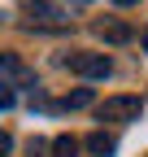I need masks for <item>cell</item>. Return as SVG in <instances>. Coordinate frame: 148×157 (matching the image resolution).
Returning <instances> with one entry per match:
<instances>
[{"instance_id":"277c9868","label":"cell","mask_w":148,"mask_h":157,"mask_svg":"<svg viewBox=\"0 0 148 157\" xmlns=\"http://www.w3.org/2000/svg\"><path fill=\"white\" fill-rule=\"evenodd\" d=\"M0 74H5V87H9V92H13V87H35V70L22 61V57H13V52L0 57Z\"/></svg>"},{"instance_id":"30bf717a","label":"cell","mask_w":148,"mask_h":157,"mask_svg":"<svg viewBox=\"0 0 148 157\" xmlns=\"http://www.w3.org/2000/svg\"><path fill=\"white\" fill-rule=\"evenodd\" d=\"M144 48H148V26H144Z\"/></svg>"},{"instance_id":"52a82bcc","label":"cell","mask_w":148,"mask_h":157,"mask_svg":"<svg viewBox=\"0 0 148 157\" xmlns=\"http://www.w3.org/2000/svg\"><path fill=\"white\" fill-rule=\"evenodd\" d=\"M52 157H79V140L74 135H57L52 140Z\"/></svg>"},{"instance_id":"3957f363","label":"cell","mask_w":148,"mask_h":157,"mask_svg":"<svg viewBox=\"0 0 148 157\" xmlns=\"http://www.w3.org/2000/svg\"><path fill=\"white\" fill-rule=\"evenodd\" d=\"M65 70L83 74V78H109L113 61H109L105 52H70V57H65Z\"/></svg>"},{"instance_id":"7a4b0ae2","label":"cell","mask_w":148,"mask_h":157,"mask_svg":"<svg viewBox=\"0 0 148 157\" xmlns=\"http://www.w3.org/2000/svg\"><path fill=\"white\" fill-rule=\"evenodd\" d=\"M139 109H144L139 96H109V101L96 105V118H100V122H135Z\"/></svg>"},{"instance_id":"8992f818","label":"cell","mask_w":148,"mask_h":157,"mask_svg":"<svg viewBox=\"0 0 148 157\" xmlns=\"http://www.w3.org/2000/svg\"><path fill=\"white\" fill-rule=\"evenodd\" d=\"M87 153H91V157H113V153H118V140H113L109 131H91V135H87Z\"/></svg>"},{"instance_id":"6da1fadb","label":"cell","mask_w":148,"mask_h":157,"mask_svg":"<svg viewBox=\"0 0 148 157\" xmlns=\"http://www.w3.org/2000/svg\"><path fill=\"white\" fill-rule=\"evenodd\" d=\"M22 13H26V26H44V31H65L70 26V13L48 5V0H22Z\"/></svg>"},{"instance_id":"ba28073f","label":"cell","mask_w":148,"mask_h":157,"mask_svg":"<svg viewBox=\"0 0 148 157\" xmlns=\"http://www.w3.org/2000/svg\"><path fill=\"white\" fill-rule=\"evenodd\" d=\"M61 105H65V109H87V105H91V87H79V92H70Z\"/></svg>"},{"instance_id":"9c48e42d","label":"cell","mask_w":148,"mask_h":157,"mask_svg":"<svg viewBox=\"0 0 148 157\" xmlns=\"http://www.w3.org/2000/svg\"><path fill=\"white\" fill-rule=\"evenodd\" d=\"M113 5H139V0H113Z\"/></svg>"},{"instance_id":"5b68a950","label":"cell","mask_w":148,"mask_h":157,"mask_svg":"<svg viewBox=\"0 0 148 157\" xmlns=\"http://www.w3.org/2000/svg\"><path fill=\"white\" fill-rule=\"evenodd\" d=\"M96 35L105 39V44H131V26L118 22V17H100V22H96Z\"/></svg>"}]
</instances>
